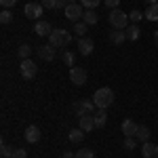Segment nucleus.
Wrapping results in <instances>:
<instances>
[{"mask_svg": "<svg viewBox=\"0 0 158 158\" xmlns=\"http://www.w3.org/2000/svg\"><path fill=\"white\" fill-rule=\"evenodd\" d=\"M93 103L97 106V110H108L112 103H114V91L110 89V86H101L95 91V95H93Z\"/></svg>", "mask_w": 158, "mask_h": 158, "instance_id": "nucleus-1", "label": "nucleus"}, {"mask_svg": "<svg viewBox=\"0 0 158 158\" xmlns=\"http://www.w3.org/2000/svg\"><path fill=\"white\" fill-rule=\"evenodd\" d=\"M108 21L112 23L114 30H127V25H129V15L120 9H112L108 15Z\"/></svg>", "mask_w": 158, "mask_h": 158, "instance_id": "nucleus-2", "label": "nucleus"}, {"mask_svg": "<svg viewBox=\"0 0 158 158\" xmlns=\"http://www.w3.org/2000/svg\"><path fill=\"white\" fill-rule=\"evenodd\" d=\"M72 42V34L68 32V30H53L49 36V44L51 47H68Z\"/></svg>", "mask_w": 158, "mask_h": 158, "instance_id": "nucleus-3", "label": "nucleus"}, {"mask_svg": "<svg viewBox=\"0 0 158 158\" xmlns=\"http://www.w3.org/2000/svg\"><path fill=\"white\" fill-rule=\"evenodd\" d=\"M63 13H65V17L70 21H80V17L85 15V6L80 2H72V4H65Z\"/></svg>", "mask_w": 158, "mask_h": 158, "instance_id": "nucleus-4", "label": "nucleus"}, {"mask_svg": "<svg viewBox=\"0 0 158 158\" xmlns=\"http://www.w3.org/2000/svg\"><path fill=\"white\" fill-rule=\"evenodd\" d=\"M36 72H38V65L32 59H21V63H19V74L23 76L25 80H32L36 76Z\"/></svg>", "mask_w": 158, "mask_h": 158, "instance_id": "nucleus-5", "label": "nucleus"}, {"mask_svg": "<svg viewBox=\"0 0 158 158\" xmlns=\"http://www.w3.org/2000/svg\"><path fill=\"white\" fill-rule=\"evenodd\" d=\"M74 108H76V112H78V118H80V116H93L97 106L93 103V99H82V101H78Z\"/></svg>", "mask_w": 158, "mask_h": 158, "instance_id": "nucleus-6", "label": "nucleus"}, {"mask_svg": "<svg viewBox=\"0 0 158 158\" xmlns=\"http://www.w3.org/2000/svg\"><path fill=\"white\" fill-rule=\"evenodd\" d=\"M44 13V6L40 4V2H27L25 4V9H23V15L27 17V19H40V15Z\"/></svg>", "mask_w": 158, "mask_h": 158, "instance_id": "nucleus-7", "label": "nucleus"}, {"mask_svg": "<svg viewBox=\"0 0 158 158\" xmlns=\"http://www.w3.org/2000/svg\"><path fill=\"white\" fill-rule=\"evenodd\" d=\"M70 80H72L76 86L86 85V70H82V68H76V65H74L72 70H70Z\"/></svg>", "mask_w": 158, "mask_h": 158, "instance_id": "nucleus-8", "label": "nucleus"}, {"mask_svg": "<svg viewBox=\"0 0 158 158\" xmlns=\"http://www.w3.org/2000/svg\"><path fill=\"white\" fill-rule=\"evenodd\" d=\"M23 137H25V141H27V143H38V141H40V137H42V133H40V129H38L36 124H30V127L25 129Z\"/></svg>", "mask_w": 158, "mask_h": 158, "instance_id": "nucleus-9", "label": "nucleus"}, {"mask_svg": "<svg viewBox=\"0 0 158 158\" xmlns=\"http://www.w3.org/2000/svg\"><path fill=\"white\" fill-rule=\"evenodd\" d=\"M93 49H95V42L91 40V38H78V53L80 55H91L93 53Z\"/></svg>", "mask_w": 158, "mask_h": 158, "instance_id": "nucleus-10", "label": "nucleus"}, {"mask_svg": "<svg viewBox=\"0 0 158 158\" xmlns=\"http://www.w3.org/2000/svg\"><path fill=\"white\" fill-rule=\"evenodd\" d=\"M120 129H122V133H124V137H135V135H137V129H139V124L133 122L131 118H127V120H122Z\"/></svg>", "mask_w": 158, "mask_h": 158, "instance_id": "nucleus-11", "label": "nucleus"}, {"mask_svg": "<svg viewBox=\"0 0 158 158\" xmlns=\"http://www.w3.org/2000/svg\"><path fill=\"white\" fill-rule=\"evenodd\" d=\"M51 32H53V27H51L49 21H42V19L36 21V25H34V34L36 36H51Z\"/></svg>", "mask_w": 158, "mask_h": 158, "instance_id": "nucleus-12", "label": "nucleus"}, {"mask_svg": "<svg viewBox=\"0 0 158 158\" xmlns=\"http://www.w3.org/2000/svg\"><path fill=\"white\" fill-rule=\"evenodd\" d=\"M141 156L143 158H158V146L152 143V141L141 143Z\"/></svg>", "mask_w": 158, "mask_h": 158, "instance_id": "nucleus-13", "label": "nucleus"}, {"mask_svg": "<svg viewBox=\"0 0 158 158\" xmlns=\"http://www.w3.org/2000/svg\"><path fill=\"white\" fill-rule=\"evenodd\" d=\"M38 55H40V59H44V61H53L55 59V47L44 44V47L38 49Z\"/></svg>", "mask_w": 158, "mask_h": 158, "instance_id": "nucleus-14", "label": "nucleus"}, {"mask_svg": "<svg viewBox=\"0 0 158 158\" xmlns=\"http://www.w3.org/2000/svg\"><path fill=\"white\" fill-rule=\"evenodd\" d=\"M82 21H85L86 25H95L99 21V15L95 9H85V15H82Z\"/></svg>", "mask_w": 158, "mask_h": 158, "instance_id": "nucleus-15", "label": "nucleus"}, {"mask_svg": "<svg viewBox=\"0 0 158 158\" xmlns=\"http://www.w3.org/2000/svg\"><path fill=\"white\" fill-rule=\"evenodd\" d=\"M106 124H108V110L99 108L97 112H95V127H97V129H103Z\"/></svg>", "mask_w": 158, "mask_h": 158, "instance_id": "nucleus-16", "label": "nucleus"}, {"mask_svg": "<svg viewBox=\"0 0 158 158\" xmlns=\"http://www.w3.org/2000/svg\"><path fill=\"white\" fill-rule=\"evenodd\" d=\"M80 129L82 131H93L95 129V114L93 116H80Z\"/></svg>", "mask_w": 158, "mask_h": 158, "instance_id": "nucleus-17", "label": "nucleus"}, {"mask_svg": "<svg viewBox=\"0 0 158 158\" xmlns=\"http://www.w3.org/2000/svg\"><path fill=\"white\" fill-rule=\"evenodd\" d=\"M127 40H131V42H135L137 38L141 36V30H139V25L137 23H133V25H127Z\"/></svg>", "mask_w": 158, "mask_h": 158, "instance_id": "nucleus-18", "label": "nucleus"}, {"mask_svg": "<svg viewBox=\"0 0 158 158\" xmlns=\"http://www.w3.org/2000/svg\"><path fill=\"white\" fill-rule=\"evenodd\" d=\"M110 40H112L114 44H118V47H120L122 42L127 40V32H124V30H112V34H110Z\"/></svg>", "mask_w": 158, "mask_h": 158, "instance_id": "nucleus-19", "label": "nucleus"}, {"mask_svg": "<svg viewBox=\"0 0 158 158\" xmlns=\"http://www.w3.org/2000/svg\"><path fill=\"white\" fill-rule=\"evenodd\" d=\"M135 139H137V141H141V143L150 141V129H148L146 124H139V129H137V135H135Z\"/></svg>", "mask_w": 158, "mask_h": 158, "instance_id": "nucleus-20", "label": "nucleus"}, {"mask_svg": "<svg viewBox=\"0 0 158 158\" xmlns=\"http://www.w3.org/2000/svg\"><path fill=\"white\" fill-rule=\"evenodd\" d=\"M148 21H158V2L156 4H148V11L143 13Z\"/></svg>", "mask_w": 158, "mask_h": 158, "instance_id": "nucleus-21", "label": "nucleus"}, {"mask_svg": "<svg viewBox=\"0 0 158 158\" xmlns=\"http://www.w3.org/2000/svg\"><path fill=\"white\" fill-rule=\"evenodd\" d=\"M68 137H70V141H72V143H80V141L85 139V131H82L80 127H78V129H72V131L68 133Z\"/></svg>", "mask_w": 158, "mask_h": 158, "instance_id": "nucleus-22", "label": "nucleus"}, {"mask_svg": "<svg viewBox=\"0 0 158 158\" xmlns=\"http://www.w3.org/2000/svg\"><path fill=\"white\" fill-rule=\"evenodd\" d=\"M86 32H89V25H86L85 21H76V23H74V34L78 38H85Z\"/></svg>", "mask_w": 158, "mask_h": 158, "instance_id": "nucleus-23", "label": "nucleus"}, {"mask_svg": "<svg viewBox=\"0 0 158 158\" xmlns=\"http://www.w3.org/2000/svg\"><path fill=\"white\" fill-rule=\"evenodd\" d=\"M61 59H63V63H65V65L74 68V63H76V53H72V51H63Z\"/></svg>", "mask_w": 158, "mask_h": 158, "instance_id": "nucleus-24", "label": "nucleus"}, {"mask_svg": "<svg viewBox=\"0 0 158 158\" xmlns=\"http://www.w3.org/2000/svg\"><path fill=\"white\" fill-rule=\"evenodd\" d=\"M13 21V13H11V9H4V11L0 13V23L2 25H9Z\"/></svg>", "mask_w": 158, "mask_h": 158, "instance_id": "nucleus-25", "label": "nucleus"}, {"mask_svg": "<svg viewBox=\"0 0 158 158\" xmlns=\"http://www.w3.org/2000/svg\"><path fill=\"white\" fill-rule=\"evenodd\" d=\"M17 53H19L21 59H30V55H32V47H30V44H21Z\"/></svg>", "mask_w": 158, "mask_h": 158, "instance_id": "nucleus-26", "label": "nucleus"}, {"mask_svg": "<svg viewBox=\"0 0 158 158\" xmlns=\"http://www.w3.org/2000/svg\"><path fill=\"white\" fill-rule=\"evenodd\" d=\"M76 158H95V152L89 150V148H80V150L76 152Z\"/></svg>", "mask_w": 158, "mask_h": 158, "instance_id": "nucleus-27", "label": "nucleus"}, {"mask_svg": "<svg viewBox=\"0 0 158 158\" xmlns=\"http://www.w3.org/2000/svg\"><path fill=\"white\" fill-rule=\"evenodd\" d=\"M13 152H15V150H13L11 146H6V143L0 146V154H2V158H13Z\"/></svg>", "mask_w": 158, "mask_h": 158, "instance_id": "nucleus-28", "label": "nucleus"}, {"mask_svg": "<svg viewBox=\"0 0 158 158\" xmlns=\"http://www.w3.org/2000/svg\"><path fill=\"white\" fill-rule=\"evenodd\" d=\"M99 2H101V0H80V4H82L85 9H97Z\"/></svg>", "mask_w": 158, "mask_h": 158, "instance_id": "nucleus-29", "label": "nucleus"}, {"mask_svg": "<svg viewBox=\"0 0 158 158\" xmlns=\"http://www.w3.org/2000/svg\"><path fill=\"white\" fill-rule=\"evenodd\" d=\"M137 148V139L135 137H127L124 139V150H135Z\"/></svg>", "mask_w": 158, "mask_h": 158, "instance_id": "nucleus-30", "label": "nucleus"}, {"mask_svg": "<svg viewBox=\"0 0 158 158\" xmlns=\"http://www.w3.org/2000/svg\"><path fill=\"white\" fill-rule=\"evenodd\" d=\"M129 19H131L133 23H137V21H141V19H146V17H143V13H141V11H133Z\"/></svg>", "mask_w": 158, "mask_h": 158, "instance_id": "nucleus-31", "label": "nucleus"}, {"mask_svg": "<svg viewBox=\"0 0 158 158\" xmlns=\"http://www.w3.org/2000/svg\"><path fill=\"white\" fill-rule=\"evenodd\" d=\"M13 158H27V152H25L23 148H15V152H13Z\"/></svg>", "mask_w": 158, "mask_h": 158, "instance_id": "nucleus-32", "label": "nucleus"}, {"mask_svg": "<svg viewBox=\"0 0 158 158\" xmlns=\"http://www.w3.org/2000/svg\"><path fill=\"white\" fill-rule=\"evenodd\" d=\"M103 2H106V6H108L110 11H112V9H118V6H120V0H103Z\"/></svg>", "mask_w": 158, "mask_h": 158, "instance_id": "nucleus-33", "label": "nucleus"}, {"mask_svg": "<svg viewBox=\"0 0 158 158\" xmlns=\"http://www.w3.org/2000/svg\"><path fill=\"white\" fill-rule=\"evenodd\" d=\"M0 4H2V9H13L17 4V0H0Z\"/></svg>", "mask_w": 158, "mask_h": 158, "instance_id": "nucleus-34", "label": "nucleus"}, {"mask_svg": "<svg viewBox=\"0 0 158 158\" xmlns=\"http://www.w3.org/2000/svg\"><path fill=\"white\" fill-rule=\"evenodd\" d=\"M40 4L44 9H55V0H40Z\"/></svg>", "mask_w": 158, "mask_h": 158, "instance_id": "nucleus-35", "label": "nucleus"}, {"mask_svg": "<svg viewBox=\"0 0 158 158\" xmlns=\"http://www.w3.org/2000/svg\"><path fill=\"white\" fill-rule=\"evenodd\" d=\"M63 158H76V154H72L70 150H65V152H63Z\"/></svg>", "mask_w": 158, "mask_h": 158, "instance_id": "nucleus-36", "label": "nucleus"}, {"mask_svg": "<svg viewBox=\"0 0 158 158\" xmlns=\"http://www.w3.org/2000/svg\"><path fill=\"white\" fill-rule=\"evenodd\" d=\"M154 42H156V47H158V30L154 32Z\"/></svg>", "mask_w": 158, "mask_h": 158, "instance_id": "nucleus-37", "label": "nucleus"}, {"mask_svg": "<svg viewBox=\"0 0 158 158\" xmlns=\"http://www.w3.org/2000/svg\"><path fill=\"white\" fill-rule=\"evenodd\" d=\"M143 2H146V4H156L158 0H143Z\"/></svg>", "mask_w": 158, "mask_h": 158, "instance_id": "nucleus-38", "label": "nucleus"}, {"mask_svg": "<svg viewBox=\"0 0 158 158\" xmlns=\"http://www.w3.org/2000/svg\"><path fill=\"white\" fill-rule=\"evenodd\" d=\"M72 2H78V0H65V4H72Z\"/></svg>", "mask_w": 158, "mask_h": 158, "instance_id": "nucleus-39", "label": "nucleus"}]
</instances>
